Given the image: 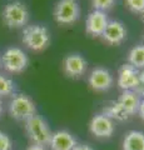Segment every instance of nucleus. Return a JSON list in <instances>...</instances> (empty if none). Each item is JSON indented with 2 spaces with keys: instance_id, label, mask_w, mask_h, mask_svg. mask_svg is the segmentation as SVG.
I'll return each instance as SVG.
<instances>
[{
  "instance_id": "obj_16",
  "label": "nucleus",
  "mask_w": 144,
  "mask_h": 150,
  "mask_svg": "<svg viewBox=\"0 0 144 150\" xmlns=\"http://www.w3.org/2000/svg\"><path fill=\"white\" fill-rule=\"evenodd\" d=\"M103 114L106 115L111 120H117V121H125L129 119V116L127 115L122 106L118 104V101H110L109 104H106L103 109Z\"/></svg>"
},
{
  "instance_id": "obj_9",
  "label": "nucleus",
  "mask_w": 144,
  "mask_h": 150,
  "mask_svg": "<svg viewBox=\"0 0 144 150\" xmlns=\"http://www.w3.org/2000/svg\"><path fill=\"white\" fill-rule=\"evenodd\" d=\"M109 23V19L106 13L100 10H93L89 13L85 21V31L90 36L98 38L101 36L105 30L106 25Z\"/></svg>"
},
{
  "instance_id": "obj_10",
  "label": "nucleus",
  "mask_w": 144,
  "mask_h": 150,
  "mask_svg": "<svg viewBox=\"0 0 144 150\" xmlns=\"http://www.w3.org/2000/svg\"><path fill=\"white\" fill-rule=\"evenodd\" d=\"M118 86L122 90H135L139 83V70L131 64H123L118 70Z\"/></svg>"
},
{
  "instance_id": "obj_23",
  "label": "nucleus",
  "mask_w": 144,
  "mask_h": 150,
  "mask_svg": "<svg viewBox=\"0 0 144 150\" xmlns=\"http://www.w3.org/2000/svg\"><path fill=\"white\" fill-rule=\"evenodd\" d=\"M138 115L140 116V119L144 121V98L140 100V105H139V109H138Z\"/></svg>"
},
{
  "instance_id": "obj_28",
  "label": "nucleus",
  "mask_w": 144,
  "mask_h": 150,
  "mask_svg": "<svg viewBox=\"0 0 144 150\" xmlns=\"http://www.w3.org/2000/svg\"><path fill=\"white\" fill-rule=\"evenodd\" d=\"M143 20H144V13H143Z\"/></svg>"
},
{
  "instance_id": "obj_24",
  "label": "nucleus",
  "mask_w": 144,
  "mask_h": 150,
  "mask_svg": "<svg viewBox=\"0 0 144 150\" xmlns=\"http://www.w3.org/2000/svg\"><path fill=\"white\" fill-rule=\"evenodd\" d=\"M73 150H94V149H93L92 146H89V145H87V144H77V146Z\"/></svg>"
},
{
  "instance_id": "obj_6",
  "label": "nucleus",
  "mask_w": 144,
  "mask_h": 150,
  "mask_svg": "<svg viewBox=\"0 0 144 150\" xmlns=\"http://www.w3.org/2000/svg\"><path fill=\"white\" fill-rule=\"evenodd\" d=\"M80 6L77 0H59L54 6V20L58 24L70 25L78 21Z\"/></svg>"
},
{
  "instance_id": "obj_8",
  "label": "nucleus",
  "mask_w": 144,
  "mask_h": 150,
  "mask_svg": "<svg viewBox=\"0 0 144 150\" xmlns=\"http://www.w3.org/2000/svg\"><path fill=\"white\" fill-rule=\"evenodd\" d=\"M114 130H115L114 121L109 119L106 115H104L103 112L94 115L89 123V131L94 137L100 139L110 138L114 134Z\"/></svg>"
},
{
  "instance_id": "obj_19",
  "label": "nucleus",
  "mask_w": 144,
  "mask_h": 150,
  "mask_svg": "<svg viewBox=\"0 0 144 150\" xmlns=\"http://www.w3.org/2000/svg\"><path fill=\"white\" fill-rule=\"evenodd\" d=\"M115 4V0H92V5L94 10H100V11H106L111 9Z\"/></svg>"
},
{
  "instance_id": "obj_22",
  "label": "nucleus",
  "mask_w": 144,
  "mask_h": 150,
  "mask_svg": "<svg viewBox=\"0 0 144 150\" xmlns=\"http://www.w3.org/2000/svg\"><path fill=\"white\" fill-rule=\"evenodd\" d=\"M134 91H135L139 96H144V70L139 71V83Z\"/></svg>"
},
{
  "instance_id": "obj_20",
  "label": "nucleus",
  "mask_w": 144,
  "mask_h": 150,
  "mask_svg": "<svg viewBox=\"0 0 144 150\" xmlns=\"http://www.w3.org/2000/svg\"><path fill=\"white\" fill-rule=\"evenodd\" d=\"M127 8L132 13L143 14L144 13V0H125Z\"/></svg>"
},
{
  "instance_id": "obj_2",
  "label": "nucleus",
  "mask_w": 144,
  "mask_h": 150,
  "mask_svg": "<svg viewBox=\"0 0 144 150\" xmlns=\"http://www.w3.org/2000/svg\"><path fill=\"white\" fill-rule=\"evenodd\" d=\"M3 21L10 29H19L28 24L29 21V11L24 3L10 1L3 9L1 13Z\"/></svg>"
},
{
  "instance_id": "obj_15",
  "label": "nucleus",
  "mask_w": 144,
  "mask_h": 150,
  "mask_svg": "<svg viewBox=\"0 0 144 150\" xmlns=\"http://www.w3.org/2000/svg\"><path fill=\"white\" fill-rule=\"evenodd\" d=\"M123 150H144V133L131 130L123 139Z\"/></svg>"
},
{
  "instance_id": "obj_3",
  "label": "nucleus",
  "mask_w": 144,
  "mask_h": 150,
  "mask_svg": "<svg viewBox=\"0 0 144 150\" xmlns=\"http://www.w3.org/2000/svg\"><path fill=\"white\" fill-rule=\"evenodd\" d=\"M25 131L29 139L31 140V143L36 145H43V146L49 145L50 138L53 134L48 123L40 115L36 114L25 121Z\"/></svg>"
},
{
  "instance_id": "obj_17",
  "label": "nucleus",
  "mask_w": 144,
  "mask_h": 150,
  "mask_svg": "<svg viewBox=\"0 0 144 150\" xmlns=\"http://www.w3.org/2000/svg\"><path fill=\"white\" fill-rule=\"evenodd\" d=\"M128 64L138 70L144 69V44L137 45L131 49L128 54Z\"/></svg>"
},
{
  "instance_id": "obj_14",
  "label": "nucleus",
  "mask_w": 144,
  "mask_h": 150,
  "mask_svg": "<svg viewBox=\"0 0 144 150\" xmlns=\"http://www.w3.org/2000/svg\"><path fill=\"white\" fill-rule=\"evenodd\" d=\"M140 100H142V98L134 90H124L120 94L119 99L117 101H118V104L122 106V109L127 112V115L131 118V116L138 114Z\"/></svg>"
},
{
  "instance_id": "obj_12",
  "label": "nucleus",
  "mask_w": 144,
  "mask_h": 150,
  "mask_svg": "<svg viewBox=\"0 0 144 150\" xmlns=\"http://www.w3.org/2000/svg\"><path fill=\"white\" fill-rule=\"evenodd\" d=\"M101 38L109 45H119L127 39V29L123 23L118 20H109Z\"/></svg>"
},
{
  "instance_id": "obj_4",
  "label": "nucleus",
  "mask_w": 144,
  "mask_h": 150,
  "mask_svg": "<svg viewBox=\"0 0 144 150\" xmlns=\"http://www.w3.org/2000/svg\"><path fill=\"white\" fill-rule=\"evenodd\" d=\"M8 110L13 119L19 121H26L36 114L35 103L25 94H15L9 103Z\"/></svg>"
},
{
  "instance_id": "obj_1",
  "label": "nucleus",
  "mask_w": 144,
  "mask_h": 150,
  "mask_svg": "<svg viewBox=\"0 0 144 150\" xmlns=\"http://www.w3.org/2000/svg\"><path fill=\"white\" fill-rule=\"evenodd\" d=\"M21 41L28 49L43 51L50 44V33L43 25H28L23 30Z\"/></svg>"
},
{
  "instance_id": "obj_13",
  "label": "nucleus",
  "mask_w": 144,
  "mask_h": 150,
  "mask_svg": "<svg viewBox=\"0 0 144 150\" xmlns=\"http://www.w3.org/2000/svg\"><path fill=\"white\" fill-rule=\"evenodd\" d=\"M75 137L68 130H58L52 134L49 142L50 150H73L77 146Z\"/></svg>"
},
{
  "instance_id": "obj_26",
  "label": "nucleus",
  "mask_w": 144,
  "mask_h": 150,
  "mask_svg": "<svg viewBox=\"0 0 144 150\" xmlns=\"http://www.w3.org/2000/svg\"><path fill=\"white\" fill-rule=\"evenodd\" d=\"M3 111H4V106H3V101L0 100V116H1L3 114Z\"/></svg>"
},
{
  "instance_id": "obj_18",
  "label": "nucleus",
  "mask_w": 144,
  "mask_h": 150,
  "mask_svg": "<svg viewBox=\"0 0 144 150\" xmlns=\"http://www.w3.org/2000/svg\"><path fill=\"white\" fill-rule=\"evenodd\" d=\"M15 91V84L10 78L0 75V98L13 95Z\"/></svg>"
},
{
  "instance_id": "obj_25",
  "label": "nucleus",
  "mask_w": 144,
  "mask_h": 150,
  "mask_svg": "<svg viewBox=\"0 0 144 150\" xmlns=\"http://www.w3.org/2000/svg\"><path fill=\"white\" fill-rule=\"evenodd\" d=\"M26 150H46L45 146H43V145H36V144H31L30 146H28Z\"/></svg>"
},
{
  "instance_id": "obj_11",
  "label": "nucleus",
  "mask_w": 144,
  "mask_h": 150,
  "mask_svg": "<svg viewBox=\"0 0 144 150\" xmlns=\"http://www.w3.org/2000/svg\"><path fill=\"white\" fill-rule=\"evenodd\" d=\"M63 69L69 78H80L88 69V62L80 54H70L63 60Z\"/></svg>"
},
{
  "instance_id": "obj_5",
  "label": "nucleus",
  "mask_w": 144,
  "mask_h": 150,
  "mask_svg": "<svg viewBox=\"0 0 144 150\" xmlns=\"http://www.w3.org/2000/svg\"><path fill=\"white\" fill-rule=\"evenodd\" d=\"M1 67L9 73H23L29 65V58L20 48H8L1 58Z\"/></svg>"
},
{
  "instance_id": "obj_7",
  "label": "nucleus",
  "mask_w": 144,
  "mask_h": 150,
  "mask_svg": "<svg viewBox=\"0 0 144 150\" xmlns=\"http://www.w3.org/2000/svg\"><path fill=\"white\" fill-rule=\"evenodd\" d=\"M88 83L94 91H106L113 86L114 78L108 69L98 67L90 71Z\"/></svg>"
},
{
  "instance_id": "obj_21",
  "label": "nucleus",
  "mask_w": 144,
  "mask_h": 150,
  "mask_svg": "<svg viewBox=\"0 0 144 150\" xmlns=\"http://www.w3.org/2000/svg\"><path fill=\"white\" fill-rule=\"evenodd\" d=\"M13 142L8 134L0 131V150H11Z\"/></svg>"
},
{
  "instance_id": "obj_27",
  "label": "nucleus",
  "mask_w": 144,
  "mask_h": 150,
  "mask_svg": "<svg viewBox=\"0 0 144 150\" xmlns=\"http://www.w3.org/2000/svg\"><path fill=\"white\" fill-rule=\"evenodd\" d=\"M0 67H1V59H0Z\"/></svg>"
}]
</instances>
